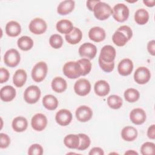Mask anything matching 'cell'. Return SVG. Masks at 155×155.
Listing matches in <instances>:
<instances>
[{
    "label": "cell",
    "instance_id": "cell-31",
    "mask_svg": "<svg viewBox=\"0 0 155 155\" xmlns=\"http://www.w3.org/2000/svg\"><path fill=\"white\" fill-rule=\"evenodd\" d=\"M18 47L23 51H28L33 46V41L27 36H23L19 38L17 41Z\"/></svg>",
    "mask_w": 155,
    "mask_h": 155
},
{
    "label": "cell",
    "instance_id": "cell-40",
    "mask_svg": "<svg viewBox=\"0 0 155 155\" xmlns=\"http://www.w3.org/2000/svg\"><path fill=\"white\" fill-rule=\"evenodd\" d=\"M10 143L9 136L5 133L0 134V147L1 148H6Z\"/></svg>",
    "mask_w": 155,
    "mask_h": 155
},
{
    "label": "cell",
    "instance_id": "cell-22",
    "mask_svg": "<svg viewBox=\"0 0 155 155\" xmlns=\"http://www.w3.org/2000/svg\"><path fill=\"white\" fill-rule=\"evenodd\" d=\"M74 5L75 2L74 1H63L58 5L57 8V12L61 15H66L73 10Z\"/></svg>",
    "mask_w": 155,
    "mask_h": 155
},
{
    "label": "cell",
    "instance_id": "cell-21",
    "mask_svg": "<svg viewBox=\"0 0 155 155\" xmlns=\"http://www.w3.org/2000/svg\"><path fill=\"white\" fill-rule=\"evenodd\" d=\"M82 38V33L81 30L77 27H74L70 33L65 35V36L66 41L71 45L78 44L81 41Z\"/></svg>",
    "mask_w": 155,
    "mask_h": 155
},
{
    "label": "cell",
    "instance_id": "cell-41",
    "mask_svg": "<svg viewBox=\"0 0 155 155\" xmlns=\"http://www.w3.org/2000/svg\"><path fill=\"white\" fill-rule=\"evenodd\" d=\"M10 74L8 71L3 67L0 69V83L3 84L7 82L9 79Z\"/></svg>",
    "mask_w": 155,
    "mask_h": 155
},
{
    "label": "cell",
    "instance_id": "cell-32",
    "mask_svg": "<svg viewBox=\"0 0 155 155\" xmlns=\"http://www.w3.org/2000/svg\"><path fill=\"white\" fill-rule=\"evenodd\" d=\"M148 12L144 8L138 9L134 14V20L139 25H144L148 21Z\"/></svg>",
    "mask_w": 155,
    "mask_h": 155
},
{
    "label": "cell",
    "instance_id": "cell-10",
    "mask_svg": "<svg viewBox=\"0 0 155 155\" xmlns=\"http://www.w3.org/2000/svg\"><path fill=\"white\" fill-rule=\"evenodd\" d=\"M74 90L76 94L81 96L87 95L91 90V84L86 79H79L74 85Z\"/></svg>",
    "mask_w": 155,
    "mask_h": 155
},
{
    "label": "cell",
    "instance_id": "cell-2",
    "mask_svg": "<svg viewBox=\"0 0 155 155\" xmlns=\"http://www.w3.org/2000/svg\"><path fill=\"white\" fill-rule=\"evenodd\" d=\"M133 36L131 28L127 25H122L117 28L112 36L113 43L119 47L124 46Z\"/></svg>",
    "mask_w": 155,
    "mask_h": 155
},
{
    "label": "cell",
    "instance_id": "cell-42",
    "mask_svg": "<svg viewBox=\"0 0 155 155\" xmlns=\"http://www.w3.org/2000/svg\"><path fill=\"white\" fill-rule=\"evenodd\" d=\"M147 50L150 54L152 56L155 55V41L151 40L148 42L147 44Z\"/></svg>",
    "mask_w": 155,
    "mask_h": 155
},
{
    "label": "cell",
    "instance_id": "cell-14",
    "mask_svg": "<svg viewBox=\"0 0 155 155\" xmlns=\"http://www.w3.org/2000/svg\"><path fill=\"white\" fill-rule=\"evenodd\" d=\"M75 114L79 122H86L91 119L93 116V111L89 107L82 105L76 109Z\"/></svg>",
    "mask_w": 155,
    "mask_h": 155
},
{
    "label": "cell",
    "instance_id": "cell-38",
    "mask_svg": "<svg viewBox=\"0 0 155 155\" xmlns=\"http://www.w3.org/2000/svg\"><path fill=\"white\" fill-rule=\"evenodd\" d=\"M78 62L80 64L82 69V76H85L88 74L91 69V63L90 60L87 58H82L79 59Z\"/></svg>",
    "mask_w": 155,
    "mask_h": 155
},
{
    "label": "cell",
    "instance_id": "cell-45",
    "mask_svg": "<svg viewBox=\"0 0 155 155\" xmlns=\"http://www.w3.org/2000/svg\"><path fill=\"white\" fill-rule=\"evenodd\" d=\"M99 0H95V1H87V7L90 11H93V8L95 5L99 2Z\"/></svg>",
    "mask_w": 155,
    "mask_h": 155
},
{
    "label": "cell",
    "instance_id": "cell-33",
    "mask_svg": "<svg viewBox=\"0 0 155 155\" xmlns=\"http://www.w3.org/2000/svg\"><path fill=\"white\" fill-rule=\"evenodd\" d=\"M140 94L138 90L136 89L130 88L126 90L124 92L125 99L130 103L135 102L139 99Z\"/></svg>",
    "mask_w": 155,
    "mask_h": 155
},
{
    "label": "cell",
    "instance_id": "cell-34",
    "mask_svg": "<svg viewBox=\"0 0 155 155\" xmlns=\"http://www.w3.org/2000/svg\"><path fill=\"white\" fill-rule=\"evenodd\" d=\"M108 105L113 109H119L122 105V99L117 95H110L107 98Z\"/></svg>",
    "mask_w": 155,
    "mask_h": 155
},
{
    "label": "cell",
    "instance_id": "cell-16",
    "mask_svg": "<svg viewBox=\"0 0 155 155\" xmlns=\"http://www.w3.org/2000/svg\"><path fill=\"white\" fill-rule=\"evenodd\" d=\"M147 116L145 111L140 108H136L131 110L130 113V119L131 121L136 125H141L146 120Z\"/></svg>",
    "mask_w": 155,
    "mask_h": 155
},
{
    "label": "cell",
    "instance_id": "cell-24",
    "mask_svg": "<svg viewBox=\"0 0 155 155\" xmlns=\"http://www.w3.org/2000/svg\"><path fill=\"white\" fill-rule=\"evenodd\" d=\"M27 120L22 116L16 117L12 121V128L15 131L18 133L24 131L27 129Z\"/></svg>",
    "mask_w": 155,
    "mask_h": 155
},
{
    "label": "cell",
    "instance_id": "cell-35",
    "mask_svg": "<svg viewBox=\"0 0 155 155\" xmlns=\"http://www.w3.org/2000/svg\"><path fill=\"white\" fill-rule=\"evenodd\" d=\"M49 43L51 47L54 49L60 48L63 44V39L62 36L58 34L52 35L49 39Z\"/></svg>",
    "mask_w": 155,
    "mask_h": 155
},
{
    "label": "cell",
    "instance_id": "cell-19",
    "mask_svg": "<svg viewBox=\"0 0 155 155\" xmlns=\"http://www.w3.org/2000/svg\"><path fill=\"white\" fill-rule=\"evenodd\" d=\"M95 93L101 97L107 95L110 90V87L108 83L104 80H99L97 81L94 86Z\"/></svg>",
    "mask_w": 155,
    "mask_h": 155
},
{
    "label": "cell",
    "instance_id": "cell-46",
    "mask_svg": "<svg viewBox=\"0 0 155 155\" xmlns=\"http://www.w3.org/2000/svg\"><path fill=\"white\" fill-rule=\"evenodd\" d=\"M143 2L147 6V7H153L154 6L155 1L154 0H143Z\"/></svg>",
    "mask_w": 155,
    "mask_h": 155
},
{
    "label": "cell",
    "instance_id": "cell-47",
    "mask_svg": "<svg viewBox=\"0 0 155 155\" xmlns=\"http://www.w3.org/2000/svg\"><path fill=\"white\" fill-rule=\"evenodd\" d=\"M138 154V153L137 152H136L133 150H128V151L125 153V154Z\"/></svg>",
    "mask_w": 155,
    "mask_h": 155
},
{
    "label": "cell",
    "instance_id": "cell-7",
    "mask_svg": "<svg viewBox=\"0 0 155 155\" xmlns=\"http://www.w3.org/2000/svg\"><path fill=\"white\" fill-rule=\"evenodd\" d=\"M41 96V90L36 85L28 87L24 93L25 101L30 104H35L38 101Z\"/></svg>",
    "mask_w": 155,
    "mask_h": 155
},
{
    "label": "cell",
    "instance_id": "cell-20",
    "mask_svg": "<svg viewBox=\"0 0 155 155\" xmlns=\"http://www.w3.org/2000/svg\"><path fill=\"white\" fill-rule=\"evenodd\" d=\"M16 96V90L10 85H6L1 88L0 90V97L4 102H10Z\"/></svg>",
    "mask_w": 155,
    "mask_h": 155
},
{
    "label": "cell",
    "instance_id": "cell-5",
    "mask_svg": "<svg viewBox=\"0 0 155 155\" xmlns=\"http://www.w3.org/2000/svg\"><path fill=\"white\" fill-rule=\"evenodd\" d=\"M47 65L44 62H39L33 67L31 71V78L36 82L42 81L47 73Z\"/></svg>",
    "mask_w": 155,
    "mask_h": 155
},
{
    "label": "cell",
    "instance_id": "cell-26",
    "mask_svg": "<svg viewBox=\"0 0 155 155\" xmlns=\"http://www.w3.org/2000/svg\"><path fill=\"white\" fill-rule=\"evenodd\" d=\"M56 27L59 33L65 35L70 33L74 28L72 22L68 19H61L59 21L56 23Z\"/></svg>",
    "mask_w": 155,
    "mask_h": 155
},
{
    "label": "cell",
    "instance_id": "cell-1",
    "mask_svg": "<svg viewBox=\"0 0 155 155\" xmlns=\"http://www.w3.org/2000/svg\"><path fill=\"white\" fill-rule=\"evenodd\" d=\"M116 54L115 48L110 45H105L102 48L98 62L100 67L104 71L110 73L113 70Z\"/></svg>",
    "mask_w": 155,
    "mask_h": 155
},
{
    "label": "cell",
    "instance_id": "cell-29",
    "mask_svg": "<svg viewBox=\"0 0 155 155\" xmlns=\"http://www.w3.org/2000/svg\"><path fill=\"white\" fill-rule=\"evenodd\" d=\"M79 143L80 139L78 134H68L64 139V145L71 149H77L79 147Z\"/></svg>",
    "mask_w": 155,
    "mask_h": 155
},
{
    "label": "cell",
    "instance_id": "cell-43",
    "mask_svg": "<svg viewBox=\"0 0 155 155\" xmlns=\"http://www.w3.org/2000/svg\"><path fill=\"white\" fill-rule=\"evenodd\" d=\"M89 155H104V152L100 147H94L90 150L88 153Z\"/></svg>",
    "mask_w": 155,
    "mask_h": 155
},
{
    "label": "cell",
    "instance_id": "cell-9",
    "mask_svg": "<svg viewBox=\"0 0 155 155\" xmlns=\"http://www.w3.org/2000/svg\"><path fill=\"white\" fill-rule=\"evenodd\" d=\"M79 53L82 58H85L88 59H93L96 55L97 48L94 44L90 42H86L80 46Z\"/></svg>",
    "mask_w": 155,
    "mask_h": 155
},
{
    "label": "cell",
    "instance_id": "cell-17",
    "mask_svg": "<svg viewBox=\"0 0 155 155\" xmlns=\"http://www.w3.org/2000/svg\"><path fill=\"white\" fill-rule=\"evenodd\" d=\"M133 70V63L130 59L125 58L120 61L117 66L119 73L124 76L130 74Z\"/></svg>",
    "mask_w": 155,
    "mask_h": 155
},
{
    "label": "cell",
    "instance_id": "cell-30",
    "mask_svg": "<svg viewBox=\"0 0 155 155\" xmlns=\"http://www.w3.org/2000/svg\"><path fill=\"white\" fill-rule=\"evenodd\" d=\"M57 98L52 94H47L42 99L44 107L49 110H54L58 106Z\"/></svg>",
    "mask_w": 155,
    "mask_h": 155
},
{
    "label": "cell",
    "instance_id": "cell-25",
    "mask_svg": "<svg viewBox=\"0 0 155 155\" xmlns=\"http://www.w3.org/2000/svg\"><path fill=\"white\" fill-rule=\"evenodd\" d=\"M121 136L124 140L128 142L133 141L137 136V131L133 127L127 126L122 130Z\"/></svg>",
    "mask_w": 155,
    "mask_h": 155
},
{
    "label": "cell",
    "instance_id": "cell-18",
    "mask_svg": "<svg viewBox=\"0 0 155 155\" xmlns=\"http://www.w3.org/2000/svg\"><path fill=\"white\" fill-rule=\"evenodd\" d=\"M105 36L106 34L105 30L99 27H92L88 31L89 38L96 42L104 41L105 39Z\"/></svg>",
    "mask_w": 155,
    "mask_h": 155
},
{
    "label": "cell",
    "instance_id": "cell-6",
    "mask_svg": "<svg viewBox=\"0 0 155 155\" xmlns=\"http://www.w3.org/2000/svg\"><path fill=\"white\" fill-rule=\"evenodd\" d=\"M129 8L122 3L115 5L113 8V17L119 22H123L127 20L129 16Z\"/></svg>",
    "mask_w": 155,
    "mask_h": 155
},
{
    "label": "cell",
    "instance_id": "cell-4",
    "mask_svg": "<svg viewBox=\"0 0 155 155\" xmlns=\"http://www.w3.org/2000/svg\"><path fill=\"white\" fill-rule=\"evenodd\" d=\"M63 73L69 79H76L82 76V69L78 61H70L63 67Z\"/></svg>",
    "mask_w": 155,
    "mask_h": 155
},
{
    "label": "cell",
    "instance_id": "cell-23",
    "mask_svg": "<svg viewBox=\"0 0 155 155\" xmlns=\"http://www.w3.org/2000/svg\"><path fill=\"white\" fill-rule=\"evenodd\" d=\"M21 25L16 21H11L6 24L5 32L8 36L11 37H16L21 33Z\"/></svg>",
    "mask_w": 155,
    "mask_h": 155
},
{
    "label": "cell",
    "instance_id": "cell-15",
    "mask_svg": "<svg viewBox=\"0 0 155 155\" xmlns=\"http://www.w3.org/2000/svg\"><path fill=\"white\" fill-rule=\"evenodd\" d=\"M55 119L59 125L66 126L71 122L72 120V114L68 110L61 109L56 113Z\"/></svg>",
    "mask_w": 155,
    "mask_h": 155
},
{
    "label": "cell",
    "instance_id": "cell-12",
    "mask_svg": "<svg viewBox=\"0 0 155 155\" xmlns=\"http://www.w3.org/2000/svg\"><path fill=\"white\" fill-rule=\"evenodd\" d=\"M151 78L150 70L145 67H140L136 69L134 74V79L139 84L147 83Z\"/></svg>",
    "mask_w": 155,
    "mask_h": 155
},
{
    "label": "cell",
    "instance_id": "cell-44",
    "mask_svg": "<svg viewBox=\"0 0 155 155\" xmlns=\"http://www.w3.org/2000/svg\"><path fill=\"white\" fill-rule=\"evenodd\" d=\"M147 136L151 139H155V125L153 124L149 127L147 130Z\"/></svg>",
    "mask_w": 155,
    "mask_h": 155
},
{
    "label": "cell",
    "instance_id": "cell-11",
    "mask_svg": "<svg viewBox=\"0 0 155 155\" xmlns=\"http://www.w3.org/2000/svg\"><path fill=\"white\" fill-rule=\"evenodd\" d=\"M28 28L31 33L35 35H41L46 31L47 25L44 19L36 18L31 21Z\"/></svg>",
    "mask_w": 155,
    "mask_h": 155
},
{
    "label": "cell",
    "instance_id": "cell-39",
    "mask_svg": "<svg viewBox=\"0 0 155 155\" xmlns=\"http://www.w3.org/2000/svg\"><path fill=\"white\" fill-rule=\"evenodd\" d=\"M28 154L29 155H42L43 154V148L39 144H32L28 148Z\"/></svg>",
    "mask_w": 155,
    "mask_h": 155
},
{
    "label": "cell",
    "instance_id": "cell-27",
    "mask_svg": "<svg viewBox=\"0 0 155 155\" xmlns=\"http://www.w3.org/2000/svg\"><path fill=\"white\" fill-rule=\"evenodd\" d=\"M27 73L24 70H17L13 76V84L16 87L20 88L25 84L27 80Z\"/></svg>",
    "mask_w": 155,
    "mask_h": 155
},
{
    "label": "cell",
    "instance_id": "cell-3",
    "mask_svg": "<svg viewBox=\"0 0 155 155\" xmlns=\"http://www.w3.org/2000/svg\"><path fill=\"white\" fill-rule=\"evenodd\" d=\"M93 12L97 19L104 21L113 15V9L110 5L100 1L95 5L93 8Z\"/></svg>",
    "mask_w": 155,
    "mask_h": 155
},
{
    "label": "cell",
    "instance_id": "cell-37",
    "mask_svg": "<svg viewBox=\"0 0 155 155\" xmlns=\"http://www.w3.org/2000/svg\"><path fill=\"white\" fill-rule=\"evenodd\" d=\"M140 152L143 155L154 154L155 153V144L150 142H145L140 147Z\"/></svg>",
    "mask_w": 155,
    "mask_h": 155
},
{
    "label": "cell",
    "instance_id": "cell-28",
    "mask_svg": "<svg viewBox=\"0 0 155 155\" xmlns=\"http://www.w3.org/2000/svg\"><path fill=\"white\" fill-rule=\"evenodd\" d=\"M67 87L66 81L61 77L54 78L51 82V88L56 93H61L64 92Z\"/></svg>",
    "mask_w": 155,
    "mask_h": 155
},
{
    "label": "cell",
    "instance_id": "cell-36",
    "mask_svg": "<svg viewBox=\"0 0 155 155\" xmlns=\"http://www.w3.org/2000/svg\"><path fill=\"white\" fill-rule=\"evenodd\" d=\"M78 135L80 139V143L79 147L77 148V150L83 151L87 149L91 143L90 137L87 134L83 133H79Z\"/></svg>",
    "mask_w": 155,
    "mask_h": 155
},
{
    "label": "cell",
    "instance_id": "cell-8",
    "mask_svg": "<svg viewBox=\"0 0 155 155\" xmlns=\"http://www.w3.org/2000/svg\"><path fill=\"white\" fill-rule=\"evenodd\" d=\"M21 60L20 54L18 50L11 48L7 50L4 56V61L5 64L10 67H15L17 66Z\"/></svg>",
    "mask_w": 155,
    "mask_h": 155
},
{
    "label": "cell",
    "instance_id": "cell-13",
    "mask_svg": "<svg viewBox=\"0 0 155 155\" xmlns=\"http://www.w3.org/2000/svg\"><path fill=\"white\" fill-rule=\"evenodd\" d=\"M31 125L35 130L41 131L45 128L47 125V119L44 114L37 113L32 117Z\"/></svg>",
    "mask_w": 155,
    "mask_h": 155
}]
</instances>
